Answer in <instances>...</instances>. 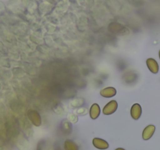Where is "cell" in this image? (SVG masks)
Here are the masks:
<instances>
[{
    "instance_id": "7a4b0ae2",
    "label": "cell",
    "mask_w": 160,
    "mask_h": 150,
    "mask_svg": "<svg viewBox=\"0 0 160 150\" xmlns=\"http://www.w3.org/2000/svg\"><path fill=\"white\" fill-rule=\"evenodd\" d=\"M28 117L31 123L36 127H39L42 123V120L38 112L35 110H31L28 112Z\"/></svg>"
},
{
    "instance_id": "52a82bcc",
    "label": "cell",
    "mask_w": 160,
    "mask_h": 150,
    "mask_svg": "<svg viewBox=\"0 0 160 150\" xmlns=\"http://www.w3.org/2000/svg\"><path fill=\"white\" fill-rule=\"evenodd\" d=\"M117 94V90L113 87H107L100 92V95L105 98H112Z\"/></svg>"
},
{
    "instance_id": "30bf717a",
    "label": "cell",
    "mask_w": 160,
    "mask_h": 150,
    "mask_svg": "<svg viewBox=\"0 0 160 150\" xmlns=\"http://www.w3.org/2000/svg\"><path fill=\"white\" fill-rule=\"evenodd\" d=\"M116 150H125V149L124 148H117Z\"/></svg>"
},
{
    "instance_id": "9c48e42d",
    "label": "cell",
    "mask_w": 160,
    "mask_h": 150,
    "mask_svg": "<svg viewBox=\"0 0 160 150\" xmlns=\"http://www.w3.org/2000/svg\"><path fill=\"white\" fill-rule=\"evenodd\" d=\"M65 150H79L78 145L72 140H66L64 143Z\"/></svg>"
},
{
    "instance_id": "ba28073f",
    "label": "cell",
    "mask_w": 160,
    "mask_h": 150,
    "mask_svg": "<svg viewBox=\"0 0 160 150\" xmlns=\"http://www.w3.org/2000/svg\"><path fill=\"white\" fill-rule=\"evenodd\" d=\"M100 115V107L97 103H94L92 105L90 109V117L91 118L95 120Z\"/></svg>"
},
{
    "instance_id": "6da1fadb",
    "label": "cell",
    "mask_w": 160,
    "mask_h": 150,
    "mask_svg": "<svg viewBox=\"0 0 160 150\" xmlns=\"http://www.w3.org/2000/svg\"><path fill=\"white\" fill-rule=\"evenodd\" d=\"M118 107V104H117V101L115 100H112L109 102H108L106 106L103 108V113L105 115H111V114L114 113Z\"/></svg>"
},
{
    "instance_id": "8fae6325",
    "label": "cell",
    "mask_w": 160,
    "mask_h": 150,
    "mask_svg": "<svg viewBox=\"0 0 160 150\" xmlns=\"http://www.w3.org/2000/svg\"><path fill=\"white\" fill-rule=\"evenodd\" d=\"M159 59H160V50H159Z\"/></svg>"
},
{
    "instance_id": "3957f363",
    "label": "cell",
    "mask_w": 160,
    "mask_h": 150,
    "mask_svg": "<svg viewBox=\"0 0 160 150\" xmlns=\"http://www.w3.org/2000/svg\"><path fill=\"white\" fill-rule=\"evenodd\" d=\"M155 131H156V127L152 124L148 125L146 128L144 129L143 133H142V138L144 140H149L152 135L154 134Z\"/></svg>"
},
{
    "instance_id": "5b68a950",
    "label": "cell",
    "mask_w": 160,
    "mask_h": 150,
    "mask_svg": "<svg viewBox=\"0 0 160 150\" xmlns=\"http://www.w3.org/2000/svg\"><path fill=\"white\" fill-rule=\"evenodd\" d=\"M93 145L95 148H98V149H106L109 148V144L106 141L103 140V139L98 138H95L92 141Z\"/></svg>"
},
{
    "instance_id": "8992f818",
    "label": "cell",
    "mask_w": 160,
    "mask_h": 150,
    "mask_svg": "<svg viewBox=\"0 0 160 150\" xmlns=\"http://www.w3.org/2000/svg\"><path fill=\"white\" fill-rule=\"evenodd\" d=\"M147 67L149 69L150 71L153 73H157L159 71V64H158L157 61L156 59H152V58H149L147 59L146 61Z\"/></svg>"
},
{
    "instance_id": "277c9868",
    "label": "cell",
    "mask_w": 160,
    "mask_h": 150,
    "mask_svg": "<svg viewBox=\"0 0 160 150\" xmlns=\"http://www.w3.org/2000/svg\"><path fill=\"white\" fill-rule=\"evenodd\" d=\"M142 106L138 103H135L132 106L131 109V115L134 120H138L140 117L142 116Z\"/></svg>"
}]
</instances>
